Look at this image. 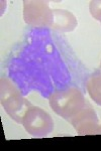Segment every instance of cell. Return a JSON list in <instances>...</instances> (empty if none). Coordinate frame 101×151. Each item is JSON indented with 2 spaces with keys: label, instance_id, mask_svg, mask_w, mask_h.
Masks as SVG:
<instances>
[{
  "label": "cell",
  "instance_id": "obj_8",
  "mask_svg": "<svg viewBox=\"0 0 101 151\" xmlns=\"http://www.w3.org/2000/svg\"><path fill=\"white\" fill-rule=\"evenodd\" d=\"M89 10L92 17L101 22V0H92V1H90Z\"/></svg>",
  "mask_w": 101,
  "mask_h": 151
},
{
  "label": "cell",
  "instance_id": "obj_5",
  "mask_svg": "<svg viewBox=\"0 0 101 151\" xmlns=\"http://www.w3.org/2000/svg\"><path fill=\"white\" fill-rule=\"evenodd\" d=\"M71 124L78 135H94L98 134L99 130V120L96 112L91 107L82 109L76 116L70 120Z\"/></svg>",
  "mask_w": 101,
  "mask_h": 151
},
{
  "label": "cell",
  "instance_id": "obj_2",
  "mask_svg": "<svg viewBox=\"0 0 101 151\" xmlns=\"http://www.w3.org/2000/svg\"><path fill=\"white\" fill-rule=\"evenodd\" d=\"M0 91L1 105L4 110L11 119L21 124L24 114L33 105L23 98L18 88L8 79L1 80Z\"/></svg>",
  "mask_w": 101,
  "mask_h": 151
},
{
  "label": "cell",
  "instance_id": "obj_6",
  "mask_svg": "<svg viewBox=\"0 0 101 151\" xmlns=\"http://www.w3.org/2000/svg\"><path fill=\"white\" fill-rule=\"evenodd\" d=\"M77 24V18L70 11L65 9H53V23L51 28L63 32H70L76 28Z\"/></svg>",
  "mask_w": 101,
  "mask_h": 151
},
{
  "label": "cell",
  "instance_id": "obj_3",
  "mask_svg": "<svg viewBox=\"0 0 101 151\" xmlns=\"http://www.w3.org/2000/svg\"><path fill=\"white\" fill-rule=\"evenodd\" d=\"M21 124L33 137H46L54 130V121L51 115L36 106H31L26 111Z\"/></svg>",
  "mask_w": 101,
  "mask_h": 151
},
{
  "label": "cell",
  "instance_id": "obj_4",
  "mask_svg": "<svg viewBox=\"0 0 101 151\" xmlns=\"http://www.w3.org/2000/svg\"><path fill=\"white\" fill-rule=\"evenodd\" d=\"M23 19L33 27H51L53 23V9L48 2L41 0L23 1Z\"/></svg>",
  "mask_w": 101,
  "mask_h": 151
},
{
  "label": "cell",
  "instance_id": "obj_7",
  "mask_svg": "<svg viewBox=\"0 0 101 151\" xmlns=\"http://www.w3.org/2000/svg\"><path fill=\"white\" fill-rule=\"evenodd\" d=\"M87 92L90 98L101 106V73L93 75L87 82Z\"/></svg>",
  "mask_w": 101,
  "mask_h": 151
},
{
  "label": "cell",
  "instance_id": "obj_1",
  "mask_svg": "<svg viewBox=\"0 0 101 151\" xmlns=\"http://www.w3.org/2000/svg\"><path fill=\"white\" fill-rule=\"evenodd\" d=\"M49 103L57 115L66 120H71L86 106L84 95L75 87L57 90L49 97Z\"/></svg>",
  "mask_w": 101,
  "mask_h": 151
}]
</instances>
